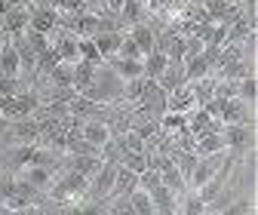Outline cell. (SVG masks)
<instances>
[{
    "label": "cell",
    "mask_w": 258,
    "mask_h": 215,
    "mask_svg": "<svg viewBox=\"0 0 258 215\" xmlns=\"http://www.w3.org/2000/svg\"><path fill=\"white\" fill-rule=\"evenodd\" d=\"M123 83L126 80H120L105 61L99 65V71H95V77H92V83H86L83 89H80V96H86L89 102H95V105H120L123 102Z\"/></svg>",
    "instance_id": "cell-1"
},
{
    "label": "cell",
    "mask_w": 258,
    "mask_h": 215,
    "mask_svg": "<svg viewBox=\"0 0 258 215\" xmlns=\"http://www.w3.org/2000/svg\"><path fill=\"white\" fill-rule=\"evenodd\" d=\"M224 148H228L234 157H243L255 148V123H224Z\"/></svg>",
    "instance_id": "cell-2"
},
{
    "label": "cell",
    "mask_w": 258,
    "mask_h": 215,
    "mask_svg": "<svg viewBox=\"0 0 258 215\" xmlns=\"http://www.w3.org/2000/svg\"><path fill=\"white\" fill-rule=\"evenodd\" d=\"M25 188H31L34 194H46L49 191V184L55 181V175H58V169H52V166H43V163H31V166H22L19 172H13Z\"/></svg>",
    "instance_id": "cell-3"
},
{
    "label": "cell",
    "mask_w": 258,
    "mask_h": 215,
    "mask_svg": "<svg viewBox=\"0 0 258 215\" xmlns=\"http://www.w3.org/2000/svg\"><path fill=\"white\" fill-rule=\"evenodd\" d=\"M218 120L221 123H255V105H246L237 96L234 99H221Z\"/></svg>",
    "instance_id": "cell-4"
},
{
    "label": "cell",
    "mask_w": 258,
    "mask_h": 215,
    "mask_svg": "<svg viewBox=\"0 0 258 215\" xmlns=\"http://www.w3.org/2000/svg\"><path fill=\"white\" fill-rule=\"evenodd\" d=\"M7 138L13 145H28V141H40V120L31 114V117H22V120H10V132Z\"/></svg>",
    "instance_id": "cell-5"
},
{
    "label": "cell",
    "mask_w": 258,
    "mask_h": 215,
    "mask_svg": "<svg viewBox=\"0 0 258 215\" xmlns=\"http://www.w3.org/2000/svg\"><path fill=\"white\" fill-rule=\"evenodd\" d=\"M58 10L55 7H34L31 4V16H28V28L34 31H43V34H52V31L58 28Z\"/></svg>",
    "instance_id": "cell-6"
},
{
    "label": "cell",
    "mask_w": 258,
    "mask_h": 215,
    "mask_svg": "<svg viewBox=\"0 0 258 215\" xmlns=\"http://www.w3.org/2000/svg\"><path fill=\"white\" fill-rule=\"evenodd\" d=\"M28 16H31V7H13V10L4 13V34H7L10 40H16V37L25 34Z\"/></svg>",
    "instance_id": "cell-7"
},
{
    "label": "cell",
    "mask_w": 258,
    "mask_h": 215,
    "mask_svg": "<svg viewBox=\"0 0 258 215\" xmlns=\"http://www.w3.org/2000/svg\"><path fill=\"white\" fill-rule=\"evenodd\" d=\"M151 206H154V215H175L178 212V194L169 191L166 184L151 191Z\"/></svg>",
    "instance_id": "cell-8"
},
{
    "label": "cell",
    "mask_w": 258,
    "mask_h": 215,
    "mask_svg": "<svg viewBox=\"0 0 258 215\" xmlns=\"http://www.w3.org/2000/svg\"><path fill=\"white\" fill-rule=\"evenodd\" d=\"M154 83L163 89L166 96H169V92H175L178 86H184V83H187V80H184V61H169V65L160 71V77H157Z\"/></svg>",
    "instance_id": "cell-9"
},
{
    "label": "cell",
    "mask_w": 258,
    "mask_h": 215,
    "mask_svg": "<svg viewBox=\"0 0 258 215\" xmlns=\"http://www.w3.org/2000/svg\"><path fill=\"white\" fill-rule=\"evenodd\" d=\"M105 65L120 77V80H133V77H145L142 74V58H123V55H108Z\"/></svg>",
    "instance_id": "cell-10"
},
{
    "label": "cell",
    "mask_w": 258,
    "mask_h": 215,
    "mask_svg": "<svg viewBox=\"0 0 258 215\" xmlns=\"http://www.w3.org/2000/svg\"><path fill=\"white\" fill-rule=\"evenodd\" d=\"M148 13H151V7L142 4V0H123V7L117 10V22L123 28H129L136 22H148Z\"/></svg>",
    "instance_id": "cell-11"
},
{
    "label": "cell",
    "mask_w": 258,
    "mask_h": 215,
    "mask_svg": "<svg viewBox=\"0 0 258 215\" xmlns=\"http://www.w3.org/2000/svg\"><path fill=\"white\" fill-rule=\"evenodd\" d=\"M136 184H139V172H133V169H126V166H120V163H117L114 188H111V197H108V200H114V197H129Z\"/></svg>",
    "instance_id": "cell-12"
},
{
    "label": "cell",
    "mask_w": 258,
    "mask_h": 215,
    "mask_svg": "<svg viewBox=\"0 0 258 215\" xmlns=\"http://www.w3.org/2000/svg\"><path fill=\"white\" fill-rule=\"evenodd\" d=\"M194 108H197V99H194V92L190 86H178L175 92H169L166 96V111H181V114H190Z\"/></svg>",
    "instance_id": "cell-13"
},
{
    "label": "cell",
    "mask_w": 258,
    "mask_h": 215,
    "mask_svg": "<svg viewBox=\"0 0 258 215\" xmlns=\"http://www.w3.org/2000/svg\"><path fill=\"white\" fill-rule=\"evenodd\" d=\"M169 65V58H166V52L160 49V46H154L151 52H145L142 55V74L148 77V80H157L160 77V71H163Z\"/></svg>",
    "instance_id": "cell-14"
},
{
    "label": "cell",
    "mask_w": 258,
    "mask_h": 215,
    "mask_svg": "<svg viewBox=\"0 0 258 215\" xmlns=\"http://www.w3.org/2000/svg\"><path fill=\"white\" fill-rule=\"evenodd\" d=\"M49 86H74V65L71 61H55V65L43 74Z\"/></svg>",
    "instance_id": "cell-15"
},
{
    "label": "cell",
    "mask_w": 258,
    "mask_h": 215,
    "mask_svg": "<svg viewBox=\"0 0 258 215\" xmlns=\"http://www.w3.org/2000/svg\"><path fill=\"white\" fill-rule=\"evenodd\" d=\"M129 37L139 43V49H142V55H145V52L154 49L157 31H154V25H148V22H136V25H129Z\"/></svg>",
    "instance_id": "cell-16"
},
{
    "label": "cell",
    "mask_w": 258,
    "mask_h": 215,
    "mask_svg": "<svg viewBox=\"0 0 258 215\" xmlns=\"http://www.w3.org/2000/svg\"><path fill=\"white\" fill-rule=\"evenodd\" d=\"M123 34L126 31H99V34H92V40H95V46H99V52H102V58H108V55H114L117 52V46H120V40H123Z\"/></svg>",
    "instance_id": "cell-17"
},
{
    "label": "cell",
    "mask_w": 258,
    "mask_h": 215,
    "mask_svg": "<svg viewBox=\"0 0 258 215\" xmlns=\"http://www.w3.org/2000/svg\"><path fill=\"white\" fill-rule=\"evenodd\" d=\"M218 151H228L221 132H203V135L194 138V154H197V157L200 154H218Z\"/></svg>",
    "instance_id": "cell-18"
},
{
    "label": "cell",
    "mask_w": 258,
    "mask_h": 215,
    "mask_svg": "<svg viewBox=\"0 0 258 215\" xmlns=\"http://www.w3.org/2000/svg\"><path fill=\"white\" fill-rule=\"evenodd\" d=\"M206 74H212V61H209L203 52L184 58V80H187V83H190V80H200V77H206Z\"/></svg>",
    "instance_id": "cell-19"
},
{
    "label": "cell",
    "mask_w": 258,
    "mask_h": 215,
    "mask_svg": "<svg viewBox=\"0 0 258 215\" xmlns=\"http://www.w3.org/2000/svg\"><path fill=\"white\" fill-rule=\"evenodd\" d=\"M19 52L13 46V40H7L0 46V74H10V77H19Z\"/></svg>",
    "instance_id": "cell-20"
},
{
    "label": "cell",
    "mask_w": 258,
    "mask_h": 215,
    "mask_svg": "<svg viewBox=\"0 0 258 215\" xmlns=\"http://www.w3.org/2000/svg\"><path fill=\"white\" fill-rule=\"evenodd\" d=\"M178 212H184V215H203L206 212V203L200 200V194L197 191H184V194H178Z\"/></svg>",
    "instance_id": "cell-21"
},
{
    "label": "cell",
    "mask_w": 258,
    "mask_h": 215,
    "mask_svg": "<svg viewBox=\"0 0 258 215\" xmlns=\"http://www.w3.org/2000/svg\"><path fill=\"white\" fill-rule=\"evenodd\" d=\"M77 58L80 61H92V65H102V61H105L92 37H77Z\"/></svg>",
    "instance_id": "cell-22"
},
{
    "label": "cell",
    "mask_w": 258,
    "mask_h": 215,
    "mask_svg": "<svg viewBox=\"0 0 258 215\" xmlns=\"http://www.w3.org/2000/svg\"><path fill=\"white\" fill-rule=\"evenodd\" d=\"M160 178H163V184H166L169 191H175V194H184V191H187V181H184V175H181V169H178L175 163L160 172Z\"/></svg>",
    "instance_id": "cell-23"
},
{
    "label": "cell",
    "mask_w": 258,
    "mask_h": 215,
    "mask_svg": "<svg viewBox=\"0 0 258 215\" xmlns=\"http://www.w3.org/2000/svg\"><path fill=\"white\" fill-rule=\"evenodd\" d=\"M95 71H99V65H92V61H74V89L80 92L86 83H92V77H95Z\"/></svg>",
    "instance_id": "cell-24"
},
{
    "label": "cell",
    "mask_w": 258,
    "mask_h": 215,
    "mask_svg": "<svg viewBox=\"0 0 258 215\" xmlns=\"http://www.w3.org/2000/svg\"><path fill=\"white\" fill-rule=\"evenodd\" d=\"M237 99H243L246 105H255V99H258V80H255V74H246V77L237 80Z\"/></svg>",
    "instance_id": "cell-25"
},
{
    "label": "cell",
    "mask_w": 258,
    "mask_h": 215,
    "mask_svg": "<svg viewBox=\"0 0 258 215\" xmlns=\"http://www.w3.org/2000/svg\"><path fill=\"white\" fill-rule=\"evenodd\" d=\"M129 203H133V212L136 215H154V206H151V194L145 188H133V194H129Z\"/></svg>",
    "instance_id": "cell-26"
},
{
    "label": "cell",
    "mask_w": 258,
    "mask_h": 215,
    "mask_svg": "<svg viewBox=\"0 0 258 215\" xmlns=\"http://www.w3.org/2000/svg\"><path fill=\"white\" fill-rule=\"evenodd\" d=\"M120 166L133 169V172L148 169V157H145V151H123V154H120Z\"/></svg>",
    "instance_id": "cell-27"
},
{
    "label": "cell",
    "mask_w": 258,
    "mask_h": 215,
    "mask_svg": "<svg viewBox=\"0 0 258 215\" xmlns=\"http://www.w3.org/2000/svg\"><path fill=\"white\" fill-rule=\"evenodd\" d=\"M255 212V197H231L224 215H252Z\"/></svg>",
    "instance_id": "cell-28"
},
{
    "label": "cell",
    "mask_w": 258,
    "mask_h": 215,
    "mask_svg": "<svg viewBox=\"0 0 258 215\" xmlns=\"http://www.w3.org/2000/svg\"><path fill=\"white\" fill-rule=\"evenodd\" d=\"M28 83L22 77H10V74H0V96H19V92H25Z\"/></svg>",
    "instance_id": "cell-29"
},
{
    "label": "cell",
    "mask_w": 258,
    "mask_h": 215,
    "mask_svg": "<svg viewBox=\"0 0 258 215\" xmlns=\"http://www.w3.org/2000/svg\"><path fill=\"white\" fill-rule=\"evenodd\" d=\"M160 184H163V178H160V172H157V169H151V166H148V169H142V172H139V188H145L148 194H151L154 188H160Z\"/></svg>",
    "instance_id": "cell-30"
},
{
    "label": "cell",
    "mask_w": 258,
    "mask_h": 215,
    "mask_svg": "<svg viewBox=\"0 0 258 215\" xmlns=\"http://www.w3.org/2000/svg\"><path fill=\"white\" fill-rule=\"evenodd\" d=\"M114 55H123V58H142V49H139V43L129 37V34H123V40H120V46H117Z\"/></svg>",
    "instance_id": "cell-31"
},
{
    "label": "cell",
    "mask_w": 258,
    "mask_h": 215,
    "mask_svg": "<svg viewBox=\"0 0 258 215\" xmlns=\"http://www.w3.org/2000/svg\"><path fill=\"white\" fill-rule=\"evenodd\" d=\"M120 7H123V0H105V13H111V16H117Z\"/></svg>",
    "instance_id": "cell-32"
},
{
    "label": "cell",
    "mask_w": 258,
    "mask_h": 215,
    "mask_svg": "<svg viewBox=\"0 0 258 215\" xmlns=\"http://www.w3.org/2000/svg\"><path fill=\"white\" fill-rule=\"evenodd\" d=\"M7 132H10V120L0 114V141H7Z\"/></svg>",
    "instance_id": "cell-33"
},
{
    "label": "cell",
    "mask_w": 258,
    "mask_h": 215,
    "mask_svg": "<svg viewBox=\"0 0 258 215\" xmlns=\"http://www.w3.org/2000/svg\"><path fill=\"white\" fill-rule=\"evenodd\" d=\"M13 4H19V7H31L34 0H13Z\"/></svg>",
    "instance_id": "cell-34"
},
{
    "label": "cell",
    "mask_w": 258,
    "mask_h": 215,
    "mask_svg": "<svg viewBox=\"0 0 258 215\" xmlns=\"http://www.w3.org/2000/svg\"><path fill=\"white\" fill-rule=\"evenodd\" d=\"M7 40H10V37H7V34H4V31H0V46H4V43H7Z\"/></svg>",
    "instance_id": "cell-35"
}]
</instances>
